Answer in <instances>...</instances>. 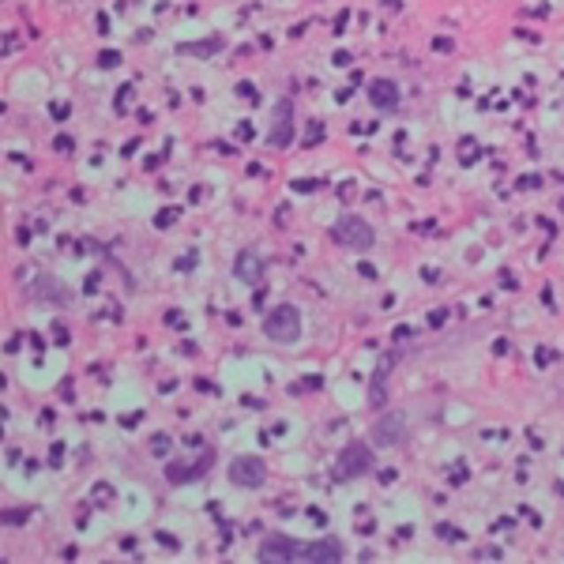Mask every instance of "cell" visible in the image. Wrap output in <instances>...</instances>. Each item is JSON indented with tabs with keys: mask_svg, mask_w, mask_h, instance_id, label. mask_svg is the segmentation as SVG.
Listing matches in <instances>:
<instances>
[{
	"mask_svg": "<svg viewBox=\"0 0 564 564\" xmlns=\"http://www.w3.org/2000/svg\"><path fill=\"white\" fill-rule=\"evenodd\" d=\"M263 335L271 339V343L286 347V343H298L301 339V316L293 305H275L271 313L263 316Z\"/></svg>",
	"mask_w": 564,
	"mask_h": 564,
	"instance_id": "cell-1",
	"label": "cell"
},
{
	"mask_svg": "<svg viewBox=\"0 0 564 564\" xmlns=\"http://www.w3.org/2000/svg\"><path fill=\"white\" fill-rule=\"evenodd\" d=\"M332 237H335L339 245L354 248V252H369V248H373V241H377V230L369 226L362 215H343L332 226Z\"/></svg>",
	"mask_w": 564,
	"mask_h": 564,
	"instance_id": "cell-2",
	"label": "cell"
},
{
	"mask_svg": "<svg viewBox=\"0 0 564 564\" xmlns=\"http://www.w3.org/2000/svg\"><path fill=\"white\" fill-rule=\"evenodd\" d=\"M373 470V452H369L365 440H354L339 452V463H335V478H362V474Z\"/></svg>",
	"mask_w": 564,
	"mask_h": 564,
	"instance_id": "cell-3",
	"label": "cell"
},
{
	"mask_svg": "<svg viewBox=\"0 0 564 564\" xmlns=\"http://www.w3.org/2000/svg\"><path fill=\"white\" fill-rule=\"evenodd\" d=\"M256 557L267 560V564H290V560L301 557V542L286 538V534H267V538L260 542V549H256Z\"/></svg>",
	"mask_w": 564,
	"mask_h": 564,
	"instance_id": "cell-4",
	"label": "cell"
},
{
	"mask_svg": "<svg viewBox=\"0 0 564 564\" xmlns=\"http://www.w3.org/2000/svg\"><path fill=\"white\" fill-rule=\"evenodd\" d=\"M263 478H267V467H263L260 455H237L230 463V482L233 485L256 489V485H263Z\"/></svg>",
	"mask_w": 564,
	"mask_h": 564,
	"instance_id": "cell-5",
	"label": "cell"
},
{
	"mask_svg": "<svg viewBox=\"0 0 564 564\" xmlns=\"http://www.w3.org/2000/svg\"><path fill=\"white\" fill-rule=\"evenodd\" d=\"M211 467H215V452L203 448L196 459H192V463H181V459H173V463L166 467V478H170L173 485H185V482H196L200 474H207Z\"/></svg>",
	"mask_w": 564,
	"mask_h": 564,
	"instance_id": "cell-6",
	"label": "cell"
},
{
	"mask_svg": "<svg viewBox=\"0 0 564 564\" xmlns=\"http://www.w3.org/2000/svg\"><path fill=\"white\" fill-rule=\"evenodd\" d=\"M407 440V414L403 410H388L384 418L373 425V444H384V448H395V444Z\"/></svg>",
	"mask_w": 564,
	"mask_h": 564,
	"instance_id": "cell-7",
	"label": "cell"
},
{
	"mask_svg": "<svg viewBox=\"0 0 564 564\" xmlns=\"http://www.w3.org/2000/svg\"><path fill=\"white\" fill-rule=\"evenodd\" d=\"M267 143L271 147H290L293 143V102L278 98L275 102V125L267 132Z\"/></svg>",
	"mask_w": 564,
	"mask_h": 564,
	"instance_id": "cell-8",
	"label": "cell"
},
{
	"mask_svg": "<svg viewBox=\"0 0 564 564\" xmlns=\"http://www.w3.org/2000/svg\"><path fill=\"white\" fill-rule=\"evenodd\" d=\"M309 564H339L343 560V542L339 538H320V542H301V557Z\"/></svg>",
	"mask_w": 564,
	"mask_h": 564,
	"instance_id": "cell-9",
	"label": "cell"
},
{
	"mask_svg": "<svg viewBox=\"0 0 564 564\" xmlns=\"http://www.w3.org/2000/svg\"><path fill=\"white\" fill-rule=\"evenodd\" d=\"M369 98H373L377 110H388L392 113L399 106V87L392 80H373V83H369Z\"/></svg>",
	"mask_w": 564,
	"mask_h": 564,
	"instance_id": "cell-10",
	"label": "cell"
},
{
	"mask_svg": "<svg viewBox=\"0 0 564 564\" xmlns=\"http://www.w3.org/2000/svg\"><path fill=\"white\" fill-rule=\"evenodd\" d=\"M233 271H237V278H241V282H248V286H256V282H260V271H263V267H260V260H256V252H241V256H237V263H233Z\"/></svg>",
	"mask_w": 564,
	"mask_h": 564,
	"instance_id": "cell-11",
	"label": "cell"
},
{
	"mask_svg": "<svg viewBox=\"0 0 564 564\" xmlns=\"http://www.w3.org/2000/svg\"><path fill=\"white\" fill-rule=\"evenodd\" d=\"M215 50H222V42H218V38H211L207 46H203V42H196V46H192V42H185V46H177V53H200V57L215 53Z\"/></svg>",
	"mask_w": 564,
	"mask_h": 564,
	"instance_id": "cell-12",
	"label": "cell"
},
{
	"mask_svg": "<svg viewBox=\"0 0 564 564\" xmlns=\"http://www.w3.org/2000/svg\"><path fill=\"white\" fill-rule=\"evenodd\" d=\"M158 542L166 545V549H177V538H173V534H166V530H158Z\"/></svg>",
	"mask_w": 564,
	"mask_h": 564,
	"instance_id": "cell-13",
	"label": "cell"
},
{
	"mask_svg": "<svg viewBox=\"0 0 564 564\" xmlns=\"http://www.w3.org/2000/svg\"><path fill=\"white\" fill-rule=\"evenodd\" d=\"M166 444H170L166 437H155V455H166Z\"/></svg>",
	"mask_w": 564,
	"mask_h": 564,
	"instance_id": "cell-14",
	"label": "cell"
},
{
	"mask_svg": "<svg viewBox=\"0 0 564 564\" xmlns=\"http://www.w3.org/2000/svg\"><path fill=\"white\" fill-rule=\"evenodd\" d=\"M117 61H121V53H102V65H106V68L117 65Z\"/></svg>",
	"mask_w": 564,
	"mask_h": 564,
	"instance_id": "cell-15",
	"label": "cell"
}]
</instances>
